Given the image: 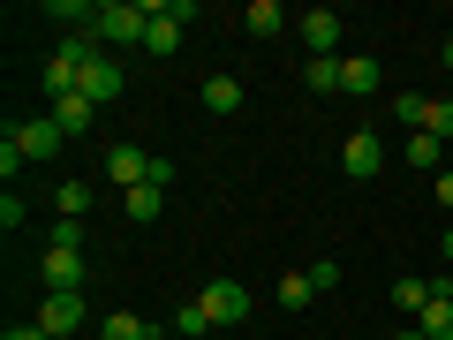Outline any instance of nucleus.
<instances>
[{
    "instance_id": "obj_1",
    "label": "nucleus",
    "mask_w": 453,
    "mask_h": 340,
    "mask_svg": "<svg viewBox=\"0 0 453 340\" xmlns=\"http://www.w3.org/2000/svg\"><path fill=\"white\" fill-rule=\"evenodd\" d=\"M144 31H151V0H98V23H91V38L98 46H144Z\"/></svg>"
},
{
    "instance_id": "obj_2",
    "label": "nucleus",
    "mask_w": 453,
    "mask_h": 340,
    "mask_svg": "<svg viewBox=\"0 0 453 340\" xmlns=\"http://www.w3.org/2000/svg\"><path fill=\"white\" fill-rule=\"evenodd\" d=\"M196 303H204L211 325H242V318H250V288H242V280H204Z\"/></svg>"
},
{
    "instance_id": "obj_3",
    "label": "nucleus",
    "mask_w": 453,
    "mask_h": 340,
    "mask_svg": "<svg viewBox=\"0 0 453 340\" xmlns=\"http://www.w3.org/2000/svg\"><path fill=\"white\" fill-rule=\"evenodd\" d=\"M8 144H16L23 159H53L68 136H61V121H53V113H38V121H16V129H8Z\"/></svg>"
},
{
    "instance_id": "obj_4",
    "label": "nucleus",
    "mask_w": 453,
    "mask_h": 340,
    "mask_svg": "<svg viewBox=\"0 0 453 340\" xmlns=\"http://www.w3.org/2000/svg\"><path fill=\"white\" fill-rule=\"evenodd\" d=\"M106 174L121 182V197H129V189H144V182L159 174V159H151L144 144H113V151H106Z\"/></svg>"
},
{
    "instance_id": "obj_5",
    "label": "nucleus",
    "mask_w": 453,
    "mask_h": 340,
    "mask_svg": "<svg viewBox=\"0 0 453 340\" xmlns=\"http://www.w3.org/2000/svg\"><path fill=\"white\" fill-rule=\"evenodd\" d=\"M295 31H303L310 61H340V16H333V8H310V16H295Z\"/></svg>"
},
{
    "instance_id": "obj_6",
    "label": "nucleus",
    "mask_w": 453,
    "mask_h": 340,
    "mask_svg": "<svg viewBox=\"0 0 453 340\" xmlns=\"http://www.w3.org/2000/svg\"><path fill=\"white\" fill-rule=\"evenodd\" d=\"M378 166H386V144H378L371 129H356L348 144H340V174H348V182H371Z\"/></svg>"
},
{
    "instance_id": "obj_7",
    "label": "nucleus",
    "mask_w": 453,
    "mask_h": 340,
    "mask_svg": "<svg viewBox=\"0 0 453 340\" xmlns=\"http://www.w3.org/2000/svg\"><path fill=\"white\" fill-rule=\"evenodd\" d=\"M121 83H129V76H121V61H113V53H98V61L76 76V91L91 98V106H106V98H121Z\"/></svg>"
},
{
    "instance_id": "obj_8",
    "label": "nucleus",
    "mask_w": 453,
    "mask_h": 340,
    "mask_svg": "<svg viewBox=\"0 0 453 340\" xmlns=\"http://www.w3.org/2000/svg\"><path fill=\"white\" fill-rule=\"evenodd\" d=\"M46 295H83V250H46Z\"/></svg>"
},
{
    "instance_id": "obj_9",
    "label": "nucleus",
    "mask_w": 453,
    "mask_h": 340,
    "mask_svg": "<svg viewBox=\"0 0 453 340\" xmlns=\"http://www.w3.org/2000/svg\"><path fill=\"white\" fill-rule=\"evenodd\" d=\"M38 325H46V333H76V325H91V318H83V295H46V303H38Z\"/></svg>"
},
{
    "instance_id": "obj_10",
    "label": "nucleus",
    "mask_w": 453,
    "mask_h": 340,
    "mask_svg": "<svg viewBox=\"0 0 453 340\" xmlns=\"http://www.w3.org/2000/svg\"><path fill=\"white\" fill-rule=\"evenodd\" d=\"M53 121H61V136H68V144H76V136H83V129H91V121H98V106H91V98H83V91H68V98H53Z\"/></svg>"
},
{
    "instance_id": "obj_11",
    "label": "nucleus",
    "mask_w": 453,
    "mask_h": 340,
    "mask_svg": "<svg viewBox=\"0 0 453 340\" xmlns=\"http://www.w3.org/2000/svg\"><path fill=\"white\" fill-rule=\"evenodd\" d=\"M196 98H204V113H219V121H226V113H242V83H234V76H204Z\"/></svg>"
},
{
    "instance_id": "obj_12",
    "label": "nucleus",
    "mask_w": 453,
    "mask_h": 340,
    "mask_svg": "<svg viewBox=\"0 0 453 340\" xmlns=\"http://www.w3.org/2000/svg\"><path fill=\"white\" fill-rule=\"evenodd\" d=\"M98 340H159V325L136 310H113V318H98Z\"/></svg>"
},
{
    "instance_id": "obj_13",
    "label": "nucleus",
    "mask_w": 453,
    "mask_h": 340,
    "mask_svg": "<svg viewBox=\"0 0 453 340\" xmlns=\"http://www.w3.org/2000/svg\"><path fill=\"white\" fill-rule=\"evenodd\" d=\"M340 91H378V53H340Z\"/></svg>"
},
{
    "instance_id": "obj_14",
    "label": "nucleus",
    "mask_w": 453,
    "mask_h": 340,
    "mask_svg": "<svg viewBox=\"0 0 453 340\" xmlns=\"http://www.w3.org/2000/svg\"><path fill=\"white\" fill-rule=\"evenodd\" d=\"M431 280H423V273H401V280H393V310H408V318H423V303H431Z\"/></svg>"
},
{
    "instance_id": "obj_15",
    "label": "nucleus",
    "mask_w": 453,
    "mask_h": 340,
    "mask_svg": "<svg viewBox=\"0 0 453 340\" xmlns=\"http://www.w3.org/2000/svg\"><path fill=\"white\" fill-rule=\"evenodd\" d=\"M431 288H438V280H431ZM416 333H431V340H453V295H431V303H423Z\"/></svg>"
},
{
    "instance_id": "obj_16",
    "label": "nucleus",
    "mask_w": 453,
    "mask_h": 340,
    "mask_svg": "<svg viewBox=\"0 0 453 340\" xmlns=\"http://www.w3.org/2000/svg\"><path fill=\"white\" fill-rule=\"evenodd\" d=\"M250 38H280V31H288V8H280V0H250Z\"/></svg>"
},
{
    "instance_id": "obj_17",
    "label": "nucleus",
    "mask_w": 453,
    "mask_h": 340,
    "mask_svg": "<svg viewBox=\"0 0 453 340\" xmlns=\"http://www.w3.org/2000/svg\"><path fill=\"white\" fill-rule=\"evenodd\" d=\"M121 212H129L136 227H151V220L166 212V189H151V182H144V189H129V197H121Z\"/></svg>"
},
{
    "instance_id": "obj_18",
    "label": "nucleus",
    "mask_w": 453,
    "mask_h": 340,
    "mask_svg": "<svg viewBox=\"0 0 453 340\" xmlns=\"http://www.w3.org/2000/svg\"><path fill=\"white\" fill-rule=\"evenodd\" d=\"M280 310H310V295H318V280H310V273H280Z\"/></svg>"
},
{
    "instance_id": "obj_19",
    "label": "nucleus",
    "mask_w": 453,
    "mask_h": 340,
    "mask_svg": "<svg viewBox=\"0 0 453 340\" xmlns=\"http://www.w3.org/2000/svg\"><path fill=\"white\" fill-rule=\"evenodd\" d=\"M438 151H446V144H438L431 129H416V136H408V144H401V159H408V166H423V174H431V166H438Z\"/></svg>"
},
{
    "instance_id": "obj_20",
    "label": "nucleus",
    "mask_w": 453,
    "mask_h": 340,
    "mask_svg": "<svg viewBox=\"0 0 453 340\" xmlns=\"http://www.w3.org/2000/svg\"><path fill=\"white\" fill-rule=\"evenodd\" d=\"M423 129H431L438 144L453 136V91H446V98H423Z\"/></svg>"
},
{
    "instance_id": "obj_21",
    "label": "nucleus",
    "mask_w": 453,
    "mask_h": 340,
    "mask_svg": "<svg viewBox=\"0 0 453 340\" xmlns=\"http://www.w3.org/2000/svg\"><path fill=\"white\" fill-rule=\"evenodd\" d=\"M53 205H61V220H83V212H91V182H61Z\"/></svg>"
},
{
    "instance_id": "obj_22",
    "label": "nucleus",
    "mask_w": 453,
    "mask_h": 340,
    "mask_svg": "<svg viewBox=\"0 0 453 340\" xmlns=\"http://www.w3.org/2000/svg\"><path fill=\"white\" fill-rule=\"evenodd\" d=\"M303 83H310V91H340V61H303Z\"/></svg>"
},
{
    "instance_id": "obj_23",
    "label": "nucleus",
    "mask_w": 453,
    "mask_h": 340,
    "mask_svg": "<svg viewBox=\"0 0 453 340\" xmlns=\"http://www.w3.org/2000/svg\"><path fill=\"white\" fill-rule=\"evenodd\" d=\"M174 333H189V340H196V333H211V318H204V303H181V310H174Z\"/></svg>"
},
{
    "instance_id": "obj_24",
    "label": "nucleus",
    "mask_w": 453,
    "mask_h": 340,
    "mask_svg": "<svg viewBox=\"0 0 453 340\" xmlns=\"http://www.w3.org/2000/svg\"><path fill=\"white\" fill-rule=\"evenodd\" d=\"M393 113H401L408 136H416V129H423V91H401V98H393Z\"/></svg>"
},
{
    "instance_id": "obj_25",
    "label": "nucleus",
    "mask_w": 453,
    "mask_h": 340,
    "mask_svg": "<svg viewBox=\"0 0 453 340\" xmlns=\"http://www.w3.org/2000/svg\"><path fill=\"white\" fill-rule=\"evenodd\" d=\"M46 250H83V220H53V243Z\"/></svg>"
},
{
    "instance_id": "obj_26",
    "label": "nucleus",
    "mask_w": 453,
    "mask_h": 340,
    "mask_svg": "<svg viewBox=\"0 0 453 340\" xmlns=\"http://www.w3.org/2000/svg\"><path fill=\"white\" fill-rule=\"evenodd\" d=\"M303 273L318 280V295H333V288H340V265H325V258H318V265H303Z\"/></svg>"
},
{
    "instance_id": "obj_27",
    "label": "nucleus",
    "mask_w": 453,
    "mask_h": 340,
    "mask_svg": "<svg viewBox=\"0 0 453 340\" xmlns=\"http://www.w3.org/2000/svg\"><path fill=\"white\" fill-rule=\"evenodd\" d=\"M0 340H53V333H46V325H8Z\"/></svg>"
},
{
    "instance_id": "obj_28",
    "label": "nucleus",
    "mask_w": 453,
    "mask_h": 340,
    "mask_svg": "<svg viewBox=\"0 0 453 340\" xmlns=\"http://www.w3.org/2000/svg\"><path fill=\"white\" fill-rule=\"evenodd\" d=\"M438 205L453 212V166H446V174H438Z\"/></svg>"
},
{
    "instance_id": "obj_29",
    "label": "nucleus",
    "mask_w": 453,
    "mask_h": 340,
    "mask_svg": "<svg viewBox=\"0 0 453 340\" xmlns=\"http://www.w3.org/2000/svg\"><path fill=\"white\" fill-rule=\"evenodd\" d=\"M438 258H446V265H453V227H446V243H438Z\"/></svg>"
},
{
    "instance_id": "obj_30",
    "label": "nucleus",
    "mask_w": 453,
    "mask_h": 340,
    "mask_svg": "<svg viewBox=\"0 0 453 340\" xmlns=\"http://www.w3.org/2000/svg\"><path fill=\"white\" fill-rule=\"evenodd\" d=\"M438 61H446V68H453V38H446V46H438Z\"/></svg>"
},
{
    "instance_id": "obj_31",
    "label": "nucleus",
    "mask_w": 453,
    "mask_h": 340,
    "mask_svg": "<svg viewBox=\"0 0 453 340\" xmlns=\"http://www.w3.org/2000/svg\"><path fill=\"white\" fill-rule=\"evenodd\" d=\"M393 340H431V333H416V325H408V333H393Z\"/></svg>"
},
{
    "instance_id": "obj_32",
    "label": "nucleus",
    "mask_w": 453,
    "mask_h": 340,
    "mask_svg": "<svg viewBox=\"0 0 453 340\" xmlns=\"http://www.w3.org/2000/svg\"><path fill=\"white\" fill-rule=\"evenodd\" d=\"M53 340H76V333H53Z\"/></svg>"
}]
</instances>
